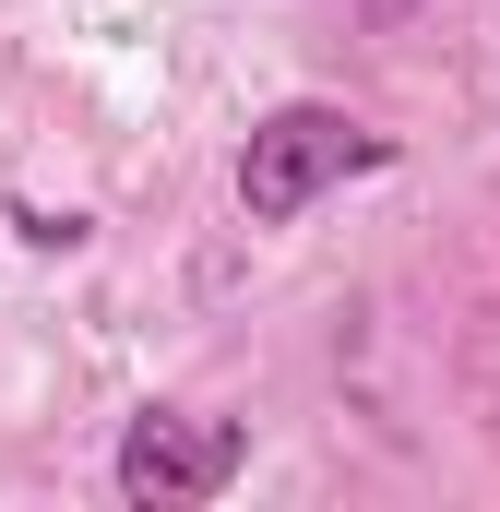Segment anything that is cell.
I'll return each instance as SVG.
<instances>
[{
    "instance_id": "obj_1",
    "label": "cell",
    "mask_w": 500,
    "mask_h": 512,
    "mask_svg": "<svg viewBox=\"0 0 500 512\" xmlns=\"http://www.w3.org/2000/svg\"><path fill=\"white\" fill-rule=\"evenodd\" d=\"M393 167V131H370L358 108H334V96H274L262 120L239 131V215L250 227H298L322 191H346V179H381Z\"/></svg>"
},
{
    "instance_id": "obj_2",
    "label": "cell",
    "mask_w": 500,
    "mask_h": 512,
    "mask_svg": "<svg viewBox=\"0 0 500 512\" xmlns=\"http://www.w3.org/2000/svg\"><path fill=\"white\" fill-rule=\"evenodd\" d=\"M250 477V429L239 417H203V405H143L108 453V489L131 512H203Z\"/></svg>"
}]
</instances>
